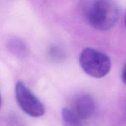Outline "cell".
Masks as SVG:
<instances>
[{
	"label": "cell",
	"mask_w": 126,
	"mask_h": 126,
	"mask_svg": "<svg viewBox=\"0 0 126 126\" xmlns=\"http://www.w3.org/2000/svg\"><path fill=\"white\" fill-rule=\"evenodd\" d=\"M8 46L11 51L15 54L20 55L25 52V48L24 46L18 40L14 39L10 41L8 43Z\"/></svg>",
	"instance_id": "obj_6"
},
{
	"label": "cell",
	"mask_w": 126,
	"mask_h": 126,
	"mask_svg": "<svg viewBox=\"0 0 126 126\" xmlns=\"http://www.w3.org/2000/svg\"><path fill=\"white\" fill-rule=\"evenodd\" d=\"M62 117L64 126H83V120L70 107L63 108L62 111Z\"/></svg>",
	"instance_id": "obj_5"
},
{
	"label": "cell",
	"mask_w": 126,
	"mask_h": 126,
	"mask_svg": "<svg viewBox=\"0 0 126 126\" xmlns=\"http://www.w3.org/2000/svg\"><path fill=\"white\" fill-rule=\"evenodd\" d=\"M121 79L123 82L126 85V65L123 68L121 74Z\"/></svg>",
	"instance_id": "obj_7"
},
{
	"label": "cell",
	"mask_w": 126,
	"mask_h": 126,
	"mask_svg": "<svg viewBox=\"0 0 126 126\" xmlns=\"http://www.w3.org/2000/svg\"><path fill=\"white\" fill-rule=\"evenodd\" d=\"M86 19L93 28L107 31L118 22L120 10L114 0H93L86 11Z\"/></svg>",
	"instance_id": "obj_1"
},
{
	"label": "cell",
	"mask_w": 126,
	"mask_h": 126,
	"mask_svg": "<svg viewBox=\"0 0 126 126\" xmlns=\"http://www.w3.org/2000/svg\"><path fill=\"white\" fill-rule=\"evenodd\" d=\"M15 95L18 105L26 114L33 118L44 115L45 109L43 103L22 81L16 83Z\"/></svg>",
	"instance_id": "obj_3"
},
{
	"label": "cell",
	"mask_w": 126,
	"mask_h": 126,
	"mask_svg": "<svg viewBox=\"0 0 126 126\" xmlns=\"http://www.w3.org/2000/svg\"><path fill=\"white\" fill-rule=\"evenodd\" d=\"M70 108L80 118L84 120L93 114L95 110V103L93 98L89 95L81 94L74 98Z\"/></svg>",
	"instance_id": "obj_4"
},
{
	"label": "cell",
	"mask_w": 126,
	"mask_h": 126,
	"mask_svg": "<svg viewBox=\"0 0 126 126\" xmlns=\"http://www.w3.org/2000/svg\"><path fill=\"white\" fill-rule=\"evenodd\" d=\"M125 25L126 27V16H125Z\"/></svg>",
	"instance_id": "obj_9"
},
{
	"label": "cell",
	"mask_w": 126,
	"mask_h": 126,
	"mask_svg": "<svg viewBox=\"0 0 126 126\" xmlns=\"http://www.w3.org/2000/svg\"><path fill=\"white\" fill-rule=\"evenodd\" d=\"M1 94H0V107H1Z\"/></svg>",
	"instance_id": "obj_8"
},
{
	"label": "cell",
	"mask_w": 126,
	"mask_h": 126,
	"mask_svg": "<svg viewBox=\"0 0 126 126\" xmlns=\"http://www.w3.org/2000/svg\"><path fill=\"white\" fill-rule=\"evenodd\" d=\"M79 64L86 74L95 78L105 76L111 68L109 57L92 48L82 50L79 57Z\"/></svg>",
	"instance_id": "obj_2"
}]
</instances>
